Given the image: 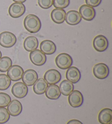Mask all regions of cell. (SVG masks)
Segmentation results:
<instances>
[{
  "mask_svg": "<svg viewBox=\"0 0 112 124\" xmlns=\"http://www.w3.org/2000/svg\"><path fill=\"white\" fill-rule=\"evenodd\" d=\"M79 13L82 18L86 21L93 20L96 15L95 9L87 4H84L80 7Z\"/></svg>",
  "mask_w": 112,
  "mask_h": 124,
  "instance_id": "cell-11",
  "label": "cell"
},
{
  "mask_svg": "<svg viewBox=\"0 0 112 124\" xmlns=\"http://www.w3.org/2000/svg\"><path fill=\"white\" fill-rule=\"evenodd\" d=\"M44 78L49 85H55L61 80V75L57 70L50 69L45 73Z\"/></svg>",
  "mask_w": 112,
  "mask_h": 124,
  "instance_id": "cell-8",
  "label": "cell"
},
{
  "mask_svg": "<svg viewBox=\"0 0 112 124\" xmlns=\"http://www.w3.org/2000/svg\"><path fill=\"white\" fill-rule=\"evenodd\" d=\"M30 59L31 62L35 65L42 66L46 63L47 57L41 50H35L31 52Z\"/></svg>",
  "mask_w": 112,
  "mask_h": 124,
  "instance_id": "cell-5",
  "label": "cell"
},
{
  "mask_svg": "<svg viewBox=\"0 0 112 124\" xmlns=\"http://www.w3.org/2000/svg\"><path fill=\"white\" fill-rule=\"evenodd\" d=\"M67 80L71 82L73 84L78 82L81 78L80 71L75 66H71L67 69L66 74Z\"/></svg>",
  "mask_w": 112,
  "mask_h": 124,
  "instance_id": "cell-14",
  "label": "cell"
},
{
  "mask_svg": "<svg viewBox=\"0 0 112 124\" xmlns=\"http://www.w3.org/2000/svg\"><path fill=\"white\" fill-rule=\"evenodd\" d=\"M102 0H85L87 5L92 7H96L100 5L101 3Z\"/></svg>",
  "mask_w": 112,
  "mask_h": 124,
  "instance_id": "cell-30",
  "label": "cell"
},
{
  "mask_svg": "<svg viewBox=\"0 0 112 124\" xmlns=\"http://www.w3.org/2000/svg\"><path fill=\"white\" fill-rule=\"evenodd\" d=\"M25 10V6L24 4L15 2L10 6L8 12L11 17L13 18H18L24 15Z\"/></svg>",
  "mask_w": 112,
  "mask_h": 124,
  "instance_id": "cell-6",
  "label": "cell"
},
{
  "mask_svg": "<svg viewBox=\"0 0 112 124\" xmlns=\"http://www.w3.org/2000/svg\"><path fill=\"white\" fill-rule=\"evenodd\" d=\"M93 74L94 76L98 79L106 78L109 74L108 66L102 63L96 64L93 68Z\"/></svg>",
  "mask_w": 112,
  "mask_h": 124,
  "instance_id": "cell-4",
  "label": "cell"
},
{
  "mask_svg": "<svg viewBox=\"0 0 112 124\" xmlns=\"http://www.w3.org/2000/svg\"><path fill=\"white\" fill-rule=\"evenodd\" d=\"M11 101L10 96L4 93H0V107L8 106Z\"/></svg>",
  "mask_w": 112,
  "mask_h": 124,
  "instance_id": "cell-27",
  "label": "cell"
},
{
  "mask_svg": "<svg viewBox=\"0 0 112 124\" xmlns=\"http://www.w3.org/2000/svg\"><path fill=\"white\" fill-rule=\"evenodd\" d=\"M1 57H2V53L1 52V51H0V59H1Z\"/></svg>",
  "mask_w": 112,
  "mask_h": 124,
  "instance_id": "cell-33",
  "label": "cell"
},
{
  "mask_svg": "<svg viewBox=\"0 0 112 124\" xmlns=\"http://www.w3.org/2000/svg\"><path fill=\"white\" fill-rule=\"evenodd\" d=\"M67 124H83L81 121L78 120H76V119H73V120H71L69 121Z\"/></svg>",
  "mask_w": 112,
  "mask_h": 124,
  "instance_id": "cell-31",
  "label": "cell"
},
{
  "mask_svg": "<svg viewBox=\"0 0 112 124\" xmlns=\"http://www.w3.org/2000/svg\"><path fill=\"white\" fill-rule=\"evenodd\" d=\"M69 0H53V5L55 8L63 9L69 6Z\"/></svg>",
  "mask_w": 112,
  "mask_h": 124,
  "instance_id": "cell-28",
  "label": "cell"
},
{
  "mask_svg": "<svg viewBox=\"0 0 112 124\" xmlns=\"http://www.w3.org/2000/svg\"><path fill=\"white\" fill-rule=\"evenodd\" d=\"M40 49L45 54L50 55L55 52L56 50V46L53 41L49 40H46L41 43Z\"/></svg>",
  "mask_w": 112,
  "mask_h": 124,
  "instance_id": "cell-16",
  "label": "cell"
},
{
  "mask_svg": "<svg viewBox=\"0 0 112 124\" xmlns=\"http://www.w3.org/2000/svg\"><path fill=\"white\" fill-rule=\"evenodd\" d=\"M23 74V69L18 65L11 66L7 71V76L13 81H18L21 79Z\"/></svg>",
  "mask_w": 112,
  "mask_h": 124,
  "instance_id": "cell-13",
  "label": "cell"
},
{
  "mask_svg": "<svg viewBox=\"0 0 112 124\" xmlns=\"http://www.w3.org/2000/svg\"><path fill=\"white\" fill-rule=\"evenodd\" d=\"M39 6L43 9L50 8L53 4V0H38Z\"/></svg>",
  "mask_w": 112,
  "mask_h": 124,
  "instance_id": "cell-29",
  "label": "cell"
},
{
  "mask_svg": "<svg viewBox=\"0 0 112 124\" xmlns=\"http://www.w3.org/2000/svg\"><path fill=\"white\" fill-rule=\"evenodd\" d=\"M22 109L21 103L17 100L10 101L7 107V110L9 114L13 116H17L20 114Z\"/></svg>",
  "mask_w": 112,
  "mask_h": 124,
  "instance_id": "cell-17",
  "label": "cell"
},
{
  "mask_svg": "<svg viewBox=\"0 0 112 124\" xmlns=\"http://www.w3.org/2000/svg\"><path fill=\"white\" fill-rule=\"evenodd\" d=\"M55 63L58 68L62 70L67 69L73 64V59L70 55L62 53L58 55L55 59Z\"/></svg>",
  "mask_w": 112,
  "mask_h": 124,
  "instance_id": "cell-3",
  "label": "cell"
},
{
  "mask_svg": "<svg viewBox=\"0 0 112 124\" xmlns=\"http://www.w3.org/2000/svg\"><path fill=\"white\" fill-rule=\"evenodd\" d=\"M93 46L97 51L104 52L108 47V39L102 35H97L93 39Z\"/></svg>",
  "mask_w": 112,
  "mask_h": 124,
  "instance_id": "cell-9",
  "label": "cell"
},
{
  "mask_svg": "<svg viewBox=\"0 0 112 124\" xmlns=\"http://www.w3.org/2000/svg\"><path fill=\"white\" fill-rule=\"evenodd\" d=\"M10 118V114L4 107H0V124L6 123Z\"/></svg>",
  "mask_w": 112,
  "mask_h": 124,
  "instance_id": "cell-26",
  "label": "cell"
},
{
  "mask_svg": "<svg viewBox=\"0 0 112 124\" xmlns=\"http://www.w3.org/2000/svg\"><path fill=\"white\" fill-rule=\"evenodd\" d=\"M38 46V40L36 37L29 36L25 39L24 47L27 51L32 52L36 50Z\"/></svg>",
  "mask_w": 112,
  "mask_h": 124,
  "instance_id": "cell-21",
  "label": "cell"
},
{
  "mask_svg": "<svg viewBox=\"0 0 112 124\" xmlns=\"http://www.w3.org/2000/svg\"><path fill=\"white\" fill-rule=\"evenodd\" d=\"M68 102L74 108L79 107L83 103V96L82 93L78 90H74L68 96Z\"/></svg>",
  "mask_w": 112,
  "mask_h": 124,
  "instance_id": "cell-7",
  "label": "cell"
},
{
  "mask_svg": "<svg viewBox=\"0 0 112 124\" xmlns=\"http://www.w3.org/2000/svg\"><path fill=\"white\" fill-rule=\"evenodd\" d=\"M38 74L35 70L29 69L24 72L22 76V80L25 85L32 86L38 79Z\"/></svg>",
  "mask_w": 112,
  "mask_h": 124,
  "instance_id": "cell-12",
  "label": "cell"
},
{
  "mask_svg": "<svg viewBox=\"0 0 112 124\" xmlns=\"http://www.w3.org/2000/svg\"><path fill=\"white\" fill-rule=\"evenodd\" d=\"M48 87V84L43 78H39L33 85V92L37 95L43 94L46 92L47 88Z\"/></svg>",
  "mask_w": 112,
  "mask_h": 124,
  "instance_id": "cell-22",
  "label": "cell"
},
{
  "mask_svg": "<svg viewBox=\"0 0 112 124\" xmlns=\"http://www.w3.org/2000/svg\"><path fill=\"white\" fill-rule=\"evenodd\" d=\"M65 21L68 25L75 26L80 23L82 17L77 11L69 10L66 14Z\"/></svg>",
  "mask_w": 112,
  "mask_h": 124,
  "instance_id": "cell-15",
  "label": "cell"
},
{
  "mask_svg": "<svg viewBox=\"0 0 112 124\" xmlns=\"http://www.w3.org/2000/svg\"><path fill=\"white\" fill-rule=\"evenodd\" d=\"M12 93L15 97L19 99H22L28 94V88L24 83L17 82L12 87Z\"/></svg>",
  "mask_w": 112,
  "mask_h": 124,
  "instance_id": "cell-10",
  "label": "cell"
},
{
  "mask_svg": "<svg viewBox=\"0 0 112 124\" xmlns=\"http://www.w3.org/2000/svg\"><path fill=\"white\" fill-rule=\"evenodd\" d=\"M24 25L25 29L31 33L39 32L41 28V22L36 15L29 14L25 18Z\"/></svg>",
  "mask_w": 112,
  "mask_h": 124,
  "instance_id": "cell-1",
  "label": "cell"
},
{
  "mask_svg": "<svg viewBox=\"0 0 112 124\" xmlns=\"http://www.w3.org/2000/svg\"><path fill=\"white\" fill-rule=\"evenodd\" d=\"M59 88L61 94H63L65 96H68L73 91L74 85L71 82L66 79L61 82Z\"/></svg>",
  "mask_w": 112,
  "mask_h": 124,
  "instance_id": "cell-23",
  "label": "cell"
},
{
  "mask_svg": "<svg viewBox=\"0 0 112 124\" xmlns=\"http://www.w3.org/2000/svg\"><path fill=\"white\" fill-rule=\"evenodd\" d=\"M17 42L16 36L9 32H3L0 34V45L6 48L12 47Z\"/></svg>",
  "mask_w": 112,
  "mask_h": 124,
  "instance_id": "cell-2",
  "label": "cell"
},
{
  "mask_svg": "<svg viewBox=\"0 0 112 124\" xmlns=\"http://www.w3.org/2000/svg\"><path fill=\"white\" fill-rule=\"evenodd\" d=\"M98 119L101 124H110L112 122V110L104 108L98 114Z\"/></svg>",
  "mask_w": 112,
  "mask_h": 124,
  "instance_id": "cell-18",
  "label": "cell"
},
{
  "mask_svg": "<svg viewBox=\"0 0 112 124\" xmlns=\"http://www.w3.org/2000/svg\"><path fill=\"white\" fill-rule=\"evenodd\" d=\"M112 124V123H111V124Z\"/></svg>",
  "mask_w": 112,
  "mask_h": 124,
  "instance_id": "cell-34",
  "label": "cell"
},
{
  "mask_svg": "<svg viewBox=\"0 0 112 124\" xmlns=\"http://www.w3.org/2000/svg\"><path fill=\"white\" fill-rule=\"evenodd\" d=\"M12 65V61L9 57H3L0 59V71L7 72Z\"/></svg>",
  "mask_w": 112,
  "mask_h": 124,
  "instance_id": "cell-24",
  "label": "cell"
},
{
  "mask_svg": "<svg viewBox=\"0 0 112 124\" xmlns=\"http://www.w3.org/2000/svg\"><path fill=\"white\" fill-rule=\"evenodd\" d=\"M13 1L15 2H18V3H24L25 2L26 0H13Z\"/></svg>",
  "mask_w": 112,
  "mask_h": 124,
  "instance_id": "cell-32",
  "label": "cell"
},
{
  "mask_svg": "<svg viewBox=\"0 0 112 124\" xmlns=\"http://www.w3.org/2000/svg\"><path fill=\"white\" fill-rule=\"evenodd\" d=\"M45 93L47 98L50 100H57L61 94L59 87L55 85H50L48 86Z\"/></svg>",
  "mask_w": 112,
  "mask_h": 124,
  "instance_id": "cell-20",
  "label": "cell"
},
{
  "mask_svg": "<svg viewBox=\"0 0 112 124\" xmlns=\"http://www.w3.org/2000/svg\"><path fill=\"white\" fill-rule=\"evenodd\" d=\"M66 12L62 9L55 8L51 13V18L54 23L60 24L65 21Z\"/></svg>",
  "mask_w": 112,
  "mask_h": 124,
  "instance_id": "cell-19",
  "label": "cell"
},
{
  "mask_svg": "<svg viewBox=\"0 0 112 124\" xmlns=\"http://www.w3.org/2000/svg\"><path fill=\"white\" fill-rule=\"evenodd\" d=\"M11 80L5 74L0 75V90H5L10 87Z\"/></svg>",
  "mask_w": 112,
  "mask_h": 124,
  "instance_id": "cell-25",
  "label": "cell"
}]
</instances>
